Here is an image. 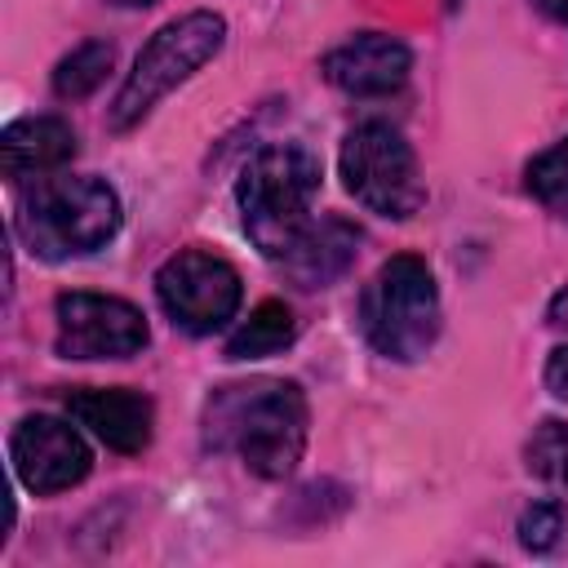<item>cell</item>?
<instances>
[{
  "label": "cell",
  "instance_id": "ba28073f",
  "mask_svg": "<svg viewBox=\"0 0 568 568\" xmlns=\"http://www.w3.org/2000/svg\"><path fill=\"white\" fill-rule=\"evenodd\" d=\"M58 355L67 359H129L146 346V320L133 302L106 293H62L53 302Z\"/></svg>",
  "mask_w": 568,
  "mask_h": 568
},
{
  "label": "cell",
  "instance_id": "d6986e66",
  "mask_svg": "<svg viewBox=\"0 0 568 568\" xmlns=\"http://www.w3.org/2000/svg\"><path fill=\"white\" fill-rule=\"evenodd\" d=\"M546 386H550V395L568 399V346H555L550 351V359H546Z\"/></svg>",
  "mask_w": 568,
  "mask_h": 568
},
{
  "label": "cell",
  "instance_id": "7c38bea8",
  "mask_svg": "<svg viewBox=\"0 0 568 568\" xmlns=\"http://www.w3.org/2000/svg\"><path fill=\"white\" fill-rule=\"evenodd\" d=\"M355 253H359V231L346 217H320L297 235V244L280 257V266L297 288H328L333 280L346 275Z\"/></svg>",
  "mask_w": 568,
  "mask_h": 568
},
{
  "label": "cell",
  "instance_id": "9c48e42d",
  "mask_svg": "<svg viewBox=\"0 0 568 568\" xmlns=\"http://www.w3.org/2000/svg\"><path fill=\"white\" fill-rule=\"evenodd\" d=\"M9 457H13V475L22 488H31L36 497L62 493L71 484H80L93 466L89 444L80 439L75 426H67L62 417H22L9 435Z\"/></svg>",
  "mask_w": 568,
  "mask_h": 568
},
{
  "label": "cell",
  "instance_id": "7402d4cb",
  "mask_svg": "<svg viewBox=\"0 0 568 568\" xmlns=\"http://www.w3.org/2000/svg\"><path fill=\"white\" fill-rule=\"evenodd\" d=\"M111 4H120V9H146V4H155V0H111Z\"/></svg>",
  "mask_w": 568,
  "mask_h": 568
},
{
  "label": "cell",
  "instance_id": "52a82bcc",
  "mask_svg": "<svg viewBox=\"0 0 568 568\" xmlns=\"http://www.w3.org/2000/svg\"><path fill=\"white\" fill-rule=\"evenodd\" d=\"M155 297L178 328L204 337L235 320L244 288H240V271L226 257L204 248H182L155 271Z\"/></svg>",
  "mask_w": 568,
  "mask_h": 568
},
{
  "label": "cell",
  "instance_id": "6da1fadb",
  "mask_svg": "<svg viewBox=\"0 0 568 568\" xmlns=\"http://www.w3.org/2000/svg\"><path fill=\"white\" fill-rule=\"evenodd\" d=\"M204 444L240 453L262 479H284L306 448V395L280 377L222 386L204 404Z\"/></svg>",
  "mask_w": 568,
  "mask_h": 568
},
{
  "label": "cell",
  "instance_id": "5b68a950",
  "mask_svg": "<svg viewBox=\"0 0 568 568\" xmlns=\"http://www.w3.org/2000/svg\"><path fill=\"white\" fill-rule=\"evenodd\" d=\"M18 231L49 262L93 253L120 231V195L102 178H49L22 204Z\"/></svg>",
  "mask_w": 568,
  "mask_h": 568
},
{
  "label": "cell",
  "instance_id": "ac0fdd59",
  "mask_svg": "<svg viewBox=\"0 0 568 568\" xmlns=\"http://www.w3.org/2000/svg\"><path fill=\"white\" fill-rule=\"evenodd\" d=\"M568 532V510L559 501H532L519 515V546L532 555H546L559 546V537Z\"/></svg>",
  "mask_w": 568,
  "mask_h": 568
},
{
  "label": "cell",
  "instance_id": "4fadbf2b",
  "mask_svg": "<svg viewBox=\"0 0 568 568\" xmlns=\"http://www.w3.org/2000/svg\"><path fill=\"white\" fill-rule=\"evenodd\" d=\"M75 155V129L58 115H27L0 133V164L13 182L62 169Z\"/></svg>",
  "mask_w": 568,
  "mask_h": 568
},
{
  "label": "cell",
  "instance_id": "30bf717a",
  "mask_svg": "<svg viewBox=\"0 0 568 568\" xmlns=\"http://www.w3.org/2000/svg\"><path fill=\"white\" fill-rule=\"evenodd\" d=\"M320 71L333 89L342 93H355V98H386L395 93L408 71H413V53L395 40V36H382V31H364V36H351L342 40L337 49H328L320 58Z\"/></svg>",
  "mask_w": 568,
  "mask_h": 568
},
{
  "label": "cell",
  "instance_id": "5bb4252c",
  "mask_svg": "<svg viewBox=\"0 0 568 568\" xmlns=\"http://www.w3.org/2000/svg\"><path fill=\"white\" fill-rule=\"evenodd\" d=\"M293 333H297L293 311L284 302H262L226 337V359H262V355H275V351H284L293 342Z\"/></svg>",
  "mask_w": 568,
  "mask_h": 568
},
{
  "label": "cell",
  "instance_id": "8992f818",
  "mask_svg": "<svg viewBox=\"0 0 568 568\" xmlns=\"http://www.w3.org/2000/svg\"><path fill=\"white\" fill-rule=\"evenodd\" d=\"M342 182L346 191L382 217H413L426 204V186L417 173V155L399 129L368 120L342 142Z\"/></svg>",
  "mask_w": 568,
  "mask_h": 568
},
{
  "label": "cell",
  "instance_id": "3957f363",
  "mask_svg": "<svg viewBox=\"0 0 568 568\" xmlns=\"http://www.w3.org/2000/svg\"><path fill=\"white\" fill-rule=\"evenodd\" d=\"M359 328L386 359L413 364L439 337V288L422 257L399 253L377 266L359 297Z\"/></svg>",
  "mask_w": 568,
  "mask_h": 568
},
{
  "label": "cell",
  "instance_id": "e0dca14e",
  "mask_svg": "<svg viewBox=\"0 0 568 568\" xmlns=\"http://www.w3.org/2000/svg\"><path fill=\"white\" fill-rule=\"evenodd\" d=\"M524 182H528L537 204L568 217V138H559L550 151L532 155L528 169H524Z\"/></svg>",
  "mask_w": 568,
  "mask_h": 568
},
{
  "label": "cell",
  "instance_id": "7a4b0ae2",
  "mask_svg": "<svg viewBox=\"0 0 568 568\" xmlns=\"http://www.w3.org/2000/svg\"><path fill=\"white\" fill-rule=\"evenodd\" d=\"M320 195V160L297 142L262 146L235 186L244 235L262 257H284L297 235L311 226V204Z\"/></svg>",
  "mask_w": 568,
  "mask_h": 568
},
{
  "label": "cell",
  "instance_id": "9a60e30c",
  "mask_svg": "<svg viewBox=\"0 0 568 568\" xmlns=\"http://www.w3.org/2000/svg\"><path fill=\"white\" fill-rule=\"evenodd\" d=\"M111 62H115V49H111L106 40H84V44H75V49L53 67V93H58L62 102L89 98V93L106 80Z\"/></svg>",
  "mask_w": 568,
  "mask_h": 568
},
{
  "label": "cell",
  "instance_id": "44dd1931",
  "mask_svg": "<svg viewBox=\"0 0 568 568\" xmlns=\"http://www.w3.org/2000/svg\"><path fill=\"white\" fill-rule=\"evenodd\" d=\"M532 4H537L546 18H555V22H564V27H568V0H532Z\"/></svg>",
  "mask_w": 568,
  "mask_h": 568
},
{
  "label": "cell",
  "instance_id": "277c9868",
  "mask_svg": "<svg viewBox=\"0 0 568 568\" xmlns=\"http://www.w3.org/2000/svg\"><path fill=\"white\" fill-rule=\"evenodd\" d=\"M226 44V18L213 9H191L173 22H164L146 49L133 58V71L124 75L115 102H111V129L124 133L151 115V106L173 93L182 80H191L217 49Z\"/></svg>",
  "mask_w": 568,
  "mask_h": 568
},
{
  "label": "cell",
  "instance_id": "8fae6325",
  "mask_svg": "<svg viewBox=\"0 0 568 568\" xmlns=\"http://www.w3.org/2000/svg\"><path fill=\"white\" fill-rule=\"evenodd\" d=\"M67 413L89 426L111 453H142L151 444L155 408L129 386H75L67 390Z\"/></svg>",
  "mask_w": 568,
  "mask_h": 568
},
{
  "label": "cell",
  "instance_id": "ffe728a7",
  "mask_svg": "<svg viewBox=\"0 0 568 568\" xmlns=\"http://www.w3.org/2000/svg\"><path fill=\"white\" fill-rule=\"evenodd\" d=\"M546 315H550L555 328H568V288H559V293L550 297V311H546Z\"/></svg>",
  "mask_w": 568,
  "mask_h": 568
},
{
  "label": "cell",
  "instance_id": "2e32d148",
  "mask_svg": "<svg viewBox=\"0 0 568 568\" xmlns=\"http://www.w3.org/2000/svg\"><path fill=\"white\" fill-rule=\"evenodd\" d=\"M524 466L550 488H568V422L546 417L524 444Z\"/></svg>",
  "mask_w": 568,
  "mask_h": 568
}]
</instances>
